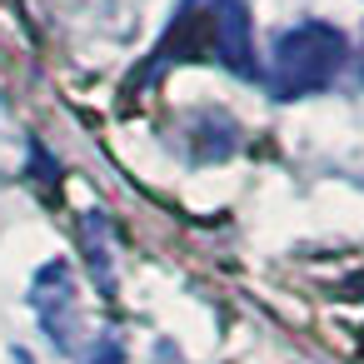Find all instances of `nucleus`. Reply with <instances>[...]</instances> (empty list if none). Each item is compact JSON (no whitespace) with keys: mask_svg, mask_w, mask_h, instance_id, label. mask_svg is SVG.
Instances as JSON below:
<instances>
[{"mask_svg":"<svg viewBox=\"0 0 364 364\" xmlns=\"http://www.w3.org/2000/svg\"><path fill=\"white\" fill-rule=\"evenodd\" d=\"M11 364H36V359H31L26 349H11Z\"/></svg>","mask_w":364,"mask_h":364,"instance_id":"nucleus-6","label":"nucleus"},{"mask_svg":"<svg viewBox=\"0 0 364 364\" xmlns=\"http://www.w3.org/2000/svg\"><path fill=\"white\" fill-rule=\"evenodd\" d=\"M31 309H36L41 334L60 354L80 349V289H75L70 259H46L36 269V279H31Z\"/></svg>","mask_w":364,"mask_h":364,"instance_id":"nucleus-2","label":"nucleus"},{"mask_svg":"<svg viewBox=\"0 0 364 364\" xmlns=\"http://www.w3.org/2000/svg\"><path fill=\"white\" fill-rule=\"evenodd\" d=\"M80 240H85V255H90V269L100 279V289H110V220L105 215H85L80 220Z\"/></svg>","mask_w":364,"mask_h":364,"instance_id":"nucleus-4","label":"nucleus"},{"mask_svg":"<svg viewBox=\"0 0 364 364\" xmlns=\"http://www.w3.org/2000/svg\"><path fill=\"white\" fill-rule=\"evenodd\" d=\"M85 364H125V339L120 334H100L85 354Z\"/></svg>","mask_w":364,"mask_h":364,"instance_id":"nucleus-5","label":"nucleus"},{"mask_svg":"<svg viewBox=\"0 0 364 364\" xmlns=\"http://www.w3.org/2000/svg\"><path fill=\"white\" fill-rule=\"evenodd\" d=\"M344 60H349V41H344L339 26H329V21H299V26H289L269 46V70H264L269 95L304 100L314 90H329L334 75L344 70Z\"/></svg>","mask_w":364,"mask_h":364,"instance_id":"nucleus-1","label":"nucleus"},{"mask_svg":"<svg viewBox=\"0 0 364 364\" xmlns=\"http://www.w3.org/2000/svg\"><path fill=\"white\" fill-rule=\"evenodd\" d=\"M205 36H210V55L235 70L240 80H259V60H255V21L245 0H205Z\"/></svg>","mask_w":364,"mask_h":364,"instance_id":"nucleus-3","label":"nucleus"}]
</instances>
